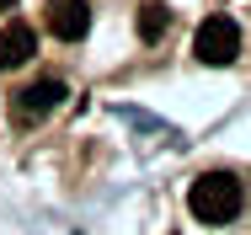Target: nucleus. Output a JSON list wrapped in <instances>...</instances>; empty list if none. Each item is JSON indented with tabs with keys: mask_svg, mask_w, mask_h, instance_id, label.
I'll use <instances>...</instances> for the list:
<instances>
[{
	"mask_svg": "<svg viewBox=\"0 0 251 235\" xmlns=\"http://www.w3.org/2000/svg\"><path fill=\"white\" fill-rule=\"evenodd\" d=\"M64 80H32V86H22V91L11 96V112H16V123H43V118H49L53 107H59V102H64Z\"/></svg>",
	"mask_w": 251,
	"mask_h": 235,
	"instance_id": "3",
	"label": "nucleus"
},
{
	"mask_svg": "<svg viewBox=\"0 0 251 235\" xmlns=\"http://www.w3.org/2000/svg\"><path fill=\"white\" fill-rule=\"evenodd\" d=\"M38 53V32L27 27V22H11L5 32H0V70H16V64H27Z\"/></svg>",
	"mask_w": 251,
	"mask_h": 235,
	"instance_id": "5",
	"label": "nucleus"
},
{
	"mask_svg": "<svg viewBox=\"0 0 251 235\" xmlns=\"http://www.w3.org/2000/svg\"><path fill=\"white\" fill-rule=\"evenodd\" d=\"M241 203H246V192H241V182L230 171H203L187 187V209H193L198 225H230L241 214Z\"/></svg>",
	"mask_w": 251,
	"mask_h": 235,
	"instance_id": "1",
	"label": "nucleus"
},
{
	"mask_svg": "<svg viewBox=\"0 0 251 235\" xmlns=\"http://www.w3.org/2000/svg\"><path fill=\"white\" fill-rule=\"evenodd\" d=\"M43 22H49V32L59 43H80V38L91 32V5H86V0H49Z\"/></svg>",
	"mask_w": 251,
	"mask_h": 235,
	"instance_id": "4",
	"label": "nucleus"
},
{
	"mask_svg": "<svg viewBox=\"0 0 251 235\" xmlns=\"http://www.w3.org/2000/svg\"><path fill=\"white\" fill-rule=\"evenodd\" d=\"M166 32H171V11H166L160 0H145V5H139V38H145V43H160Z\"/></svg>",
	"mask_w": 251,
	"mask_h": 235,
	"instance_id": "6",
	"label": "nucleus"
},
{
	"mask_svg": "<svg viewBox=\"0 0 251 235\" xmlns=\"http://www.w3.org/2000/svg\"><path fill=\"white\" fill-rule=\"evenodd\" d=\"M5 11H16V0H0V16H5Z\"/></svg>",
	"mask_w": 251,
	"mask_h": 235,
	"instance_id": "7",
	"label": "nucleus"
},
{
	"mask_svg": "<svg viewBox=\"0 0 251 235\" xmlns=\"http://www.w3.org/2000/svg\"><path fill=\"white\" fill-rule=\"evenodd\" d=\"M193 53H198V64H214V70L235 64V53H241V27H235L230 16H208V22H198Z\"/></svg>",
	"mask_w": 251,
	"mask_h": 235,
	"instance_id": "2",
	"label": "nucleus"
}]
</instances>
